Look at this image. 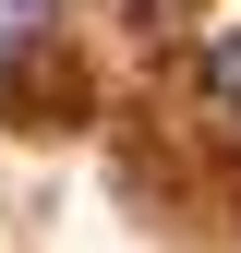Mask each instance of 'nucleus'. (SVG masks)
I'll return each mask as SVG.
<instances>
[{
    "mask_svg": "<svg viewBox=\"0 0 241 253\" xmlns=\"http://www.w3.org/2000/svg\"><path fill=\"white\" fill-rule=\"evenodd\" d=\"M205 97H217V121H241V37L205 48Z\"/></svg>",
    "mask_w": 241,
    "mask_h": 253,
    "instance_id": "2",
    "label": "nucleus"
},
{
    "mask_svg": "<svg viewBox=\"0 0 241 253\" xmlns=\"http://www.w3.org/2000/svg\"><path fill=\"white\" fill-rule=\"evenodd\" d=\"M48 12H60V0H0V73H12V60L48 37Z\"/></svg>",
    "mask_w": 241,
    "mask_h": 253,
    "instance_id": "1",
    "label": "nucleus"
}]
</instances>
